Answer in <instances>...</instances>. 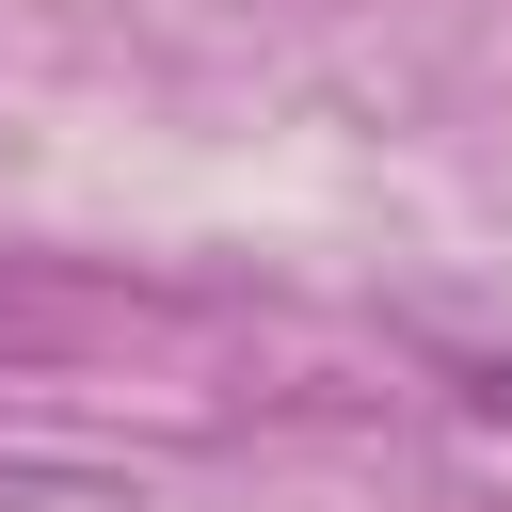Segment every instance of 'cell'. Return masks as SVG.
I'll return each mask as SVG.
<instances>
[{"label": "cell", "mask_w": 512, "mask_h": 512, "mask_svg": "<svg viewBox=\"0 0 512 512\" xmlns=\"http://www.w3.org/2000/svg\"><path fill=\"white\" fill-rule=\"evenodd\" d=\"M480 400H496V416H512V352H496V368H480Z\"/></svg>", "instance_id": "6da1fadb"}]
</instances>
